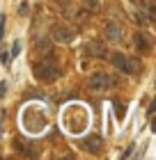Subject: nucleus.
<instances>
[{"label": "nucleus", "mask_w": 156, "mask_h": 160, "mask_svg": "<svg viewBox=\"0 0 156 160\" xmlns=\"http://www.w3.org/2000/svg\"><path fill=\"white\" fill-rule=\"evenodd\" d=\"M136 18H138V23H147V14H143V12H138Z\"/></svg>", "instance_id": "13"}, {"label": "nucleus", "mask_w": 156, "mask_h": 160, "mask_svg": "<svg viewBox=\"0 0 156 160\" xmlns=\"http://www.w3.org/2000/svg\"><path fill=\"white\" fill-rule=\"evenodd\" d=\"M51 34H53V39L60 41V43H69L73 39V32L67 25H62V23H55L53 28H51Z\"/></svg>", "instance_id": "4"}, {"label": "nucleus", "mask_w": 156, "mask_h": 160, "mask_svg": "<svg viewBox=\"0 0 156 160\" xmlns=\"http://www.w3.org/2000/svg\"><path fill=\"white\" fill-rule=\"evenodd\" d=\"M110 62H113V67H117L120 71H124V73H138V62H133V60H129L126 55H122V53H113L110 55Z\"/></svg>", "instance_id": "2"}, {"label": "nucleus", "mask_w": 156, "mask_h": 160, "mask_svg": "<svg viewBox=\"0 0 156 160\" xmlns=\"http://www.w3.org/2000/svg\"><path fill=\"white\" fill-rule=\"evenodd\" d=\"M5 37V16H0V41Z\"/></svg>", "instance_id": "12"}, {"label": "nucleus", "mask_w": 156, "mask_h": 160, "mask_svg": "<svg viewBox=\"0 0 156 160\" xmlns=\"http://www.w3.org/2000/svg\"><path fill=\"white\" fill-rule=\"evenodd\" d=\"M85 2H87V7H90V9H94V7H96V0H85Z\"/></svg>", "instance_id": "16"}, {"label": "nucleus", "mask_w": 156, "mask_h": 160, "mask_svg": "<svg viewBox=\"0 0 156 160\" xmlns=\"http://www.w3.org/2000/svg\"><path fill=\"white\" fill-rule=\"evenodd\" d=\"M83 147L90 151V153H101V147H103V140L99 135H90L83 140Z\"/></svg>", "instance_id": "6"}, {"label": "nucleus", "mask_w": 156, "mask_h": 160, "mask_svg": "<svg viewBox=\"0 0 156 160\" xmlns=\"http://www.w3.org/2000/svg\"><path fill=\"white\" fill-rule=\"evenodd\" d=\"M5 94H7V82L0 85V96H5Z\"/></svg>", "instance_id": "15"}, {"label": "nucleus", "mask_w": 156, "mask_h": 160, "mask_svg": "<svg viewBox=\"0 0 156 160\" xmlns=\"http://www.w3.org/2000/svg\"><path fill=\"white\" fill-rule=\"evenodd\" d=\"M21 53V41H14V46H12V55L9 57H16Z\"/></svg>", "instance_id": "10"}, {"label": "nucleus", "mask_w": 156, "mask_h": 160, "mask_svg": "<svg viewBox=\"0 0 156 160\" xmlns=\"http://www.w3.org/2000/svg\"><path fill=\"white\" fill-rule=\"evenodd\" d=\"M115 117H117V119H124V105L115 103Z\"/></svg>", "instance_id": "9"}, {"label": "nucleus", "mask_w": 156, "mask_h": 160, "mask_svg": "<svg viewBox=\"0 0 156 160\" xmlns=\"http://www.w3.org/2000/svg\"><path fill=\"white\" fill-rule=\"evenodd\" d=\"M28 12H30V5H28V2H21V7H19V14H21V16H25Z\"/></svg>", "instance_id": "11"}, {"label": "nucleus", "mask_w": 156, "mask_h": 160, "mask_svg": "<svg viewBox=\"0 0 156 160\" xmlns=\"http://www.w3.org/2000/svg\"><path fill=\"white\" fill-rule=\"evenodd\" d=\"M115 82L117 80L106 73H94L90 78V89H110V87H115Z\"/></svg>", "instance_id": "3"}, {"label": "nucleus", "mask_w": 156, "mask_h": 160, "mask_svg": "<svg viewBox=\"0 0 156 160\" xmlns=\"http://www.w3.org/2000/svg\"><path fill=\"white\" fill-rule=\"evenodd\" d=\"M103 34H106V39L108 41H122V28L115 23V21H108L106 23V28H103Z\"/></svg>", "instance_id": "5"}, {"label": "nucleus", "mask_w": 156, "mask_h": 160, "mask_svg": "<svg viewBox=\"0 0 156 160\" xmlns=\"http://www.w3.org/2000/svg\"><path fill=\"white\" fill-rule=\"evenodd\" d=\"M0 60H3V64H9V62H12V57L7 55V53H3V57H0Z\"/></svg>", "instance_id": "14"}, {"label": "nucleus", "mask_w": 156, "mask_h": 160, "mask_svg": "<svg viewBox=\"0 0 156 160\" xmlns=\"http://www.w3.org/2000/svg\"><path fill=\"white\" fill-rule=\"evenodd\" d=\"M90 50L94 57H106V48L101 46V43H90Z\"/></svg>", "instance_id": "8"}, {"label": "nucleus", "mask_w": 156, "mask_h": 160, "mask_svg": "<svg viewBox=\"0 0 156 160\" xmlns=\"http://www.w3.org/2000/svg\"><path fill=\"white\" fill-rule=\"evenodd\" d=\"M136 48L140 50V53H149V41H147V37H145V34L143 32H140V34H136Z\"/></svg>", "instance_id": "7"}, {"label": "nucleus", "mask_w": 156, "mask_h": 160, "mask_svg": "<svg viewBox=\"0 0 156 160\" xmlns=\"http://www.w3.org/2000/svg\"><path fill=\"white\" fill-rule=\"evenodd\" d=\"M57 2H64V5H67V2H71V0H57Z\"/></svg>", "instance_id": "17"}, {"label": "nucleus", "mask_w": 156, "mask_h": 160, "mask_svg": "<svg viewBox=\"0 0 156 160\" xmlns=\"http://www.w3.org/2000/svg\"><path fill=\"white\" fill-rule=\"evenodd\" d=\"M62 76V71L57 64L53 62H41V64H37V78L44 80V82H53V80H57Z\"/></svg>", "instance_id": "1"}]
</instances>
